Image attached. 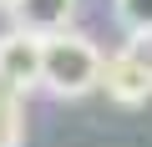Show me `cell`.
I'll return each instance as SVG.
<instances>
[{"mask_svg": "<svg viewBox=\"0 0 152 147\" xmlns=\"http://www.w3.org/2000/svg\"><path fill=\"white\" fill-rule=\"evenodd\" d=\"M102 71H107V56L91 36L81 31H56L46 36V56H41V86L51 97H86L102 86Z\"/></svg>", "mask_w": 152, "mask_h": 147, "instance_id": "cell-1", "label": "cell"}, {"mask_svg": "<svg viewBox=\"0 0 152 147\" xmlns=\"http://www.w3.org/2000/svg\"><path fill=\"white\" fill-rule=\"evenodd\" d=\"M102 86L117 107H142L152 97V51L132 36V46L112 51L107 56V71H102Z\"/></svg>", "mask_w": 152, "mask_h": 147, "instance_id": "cell-2", "label": "cell"}, {"mask_svg": "<svg viewBox=\"0 0 152 147\" xmlns=\"http://www.w3.org/2000/svg\"><path fill=\"white\" fill-rule=\"evenodd\" d=\"M41 56H46V36L20 31V26L5 31L0 36V86L15 91V97L36 91L41 86Z\"/></svg>", "mask_w": 152, "mask_h": 147, "instance_id": "cell-3", "label": "cell"}, {"mask_svg": "<svg viewBox=\"0 0 152 147\" xmlns=\"http://www.w3.org/2000/svg\"><path fill=\"white\" fill-rule=\"evenodd\" d=\"M10 15H15L20 31L56 36V31H71V20H76V0H10Z\"/></svg>", "mask_w": 152, "mask_h": 147, "instance_id": "cell-4", "label": "cell"}, {"mask_svg": "<svg viewBox=\"0 0 152 147\" xmlns=\"http://www.w3.org/2000/svg\"><path fill=\"white\" fill-rule=\"evenodd\" d=\"M112 15L127 36L137 41H152V0H112Z\"/></svg>", "mask_w": 152, "mask_h": 147, "instance_id": "cell-5", "label": "cell"}, {"mask_svg": "<svg viewBox=\"0 0 152 147\" xmlns=\"http://www.w3.org/2000/svg\"><path fill=\"white\" fill-rule=\"evenodd\" d=\"M20 142V97L0 86V147H15Z\"/></svg>", "mask_w": 152, "mask_h": 147, "instance_id": "cell-6", "label": "cell"}, {"mask_svg": "<svg viewBox=\"0 0 152 147\" xmlns=\"http://www.w3.org/2000/svg\"><path fill=\"white\" fill-rule=\"evenodd\" d=\"M0 10H10V0H0Z\"/></svg>", "mask_w": 152, "mask_h": 147, "instance_id": "cell-7", "label": "cell"}]
</instances>
